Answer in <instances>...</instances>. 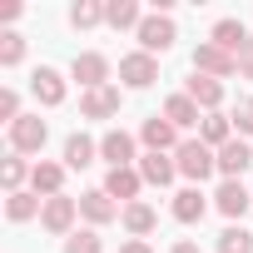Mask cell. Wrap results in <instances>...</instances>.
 Here are the masks:
<instances>
[{
	"mask_svg": "<svg viewBox=\"0 0 253 253\" xmlns=\"http://www.w3.org/2000/svg\"><path fill=\"white\" fill-rule=\"evenodd\" d=\"M169 209H174V218H179V223H199V218L209 213V199H204V189H199V184H189V189H179V194H174V204H169Z\"/></svg>",
	"mask_w": 253,
	"mask_h": 253,
	"instance_id": "cell-21",
	"label": "cell"
},
{
	"mask_svg": "<svg viewBox=\"0 0 253 253\" xmlns=\"http://www.w3.org/2000/svg\"><path fill=\"white\" fill-rule=\"evenodd\" d=\"M233 134H253V94L238 99V109H233Z\"/></svg>",
	"mask_w": 253,
	"mask_h": 253,
	"instance_id": "cell-32",
	"label": "cell"
},
{
	"mask_svg": "<svg viewBox=\"0 0 253 253\" xmlns=\"http://www.w3.org/2000/svg\"><path fill=\"white\" fill-rule=\"evenodd\" d=\"M139 144H144V154H174L184 139H179V129H174L164 114H149V119L139 124Z\"/></svg>",
	"mask_w": 253,
	"mask_h": 253,
	"instance_id": "cell-5",
	"label": "cell"
},
{
	"mask_svg": "<svg viewBox=\"0 0 253 253\" xmlns=\"http://www.w3.org/2000/svg\"><path fill=\"white\" fill-rule=\"evenodd\" d=\"M174 164H179V174L194 179V184H204L209 174H218V154H213L204 139H184V144L174 149Z\"/></svg>",
	"mask_w": 253,
	"mask_h": 253,
	"instance_id": "cell-1",
	"label": "cell"
},
{
	"mask_svg": "<svg viewBox=\"0 0 253 253\" xmlns=\"http://www.w3.org/2000/svg\"><path fill=\"white\" fill-rule=\"evenodd\" d=\"M70 75L80 80V89H99V84H109V60L99 50H84V55H75Z\"/></svg>",
	"mask_w": 253,
	"mask_h": 253,
	"instance_id": "cell-10",
	"label": "cell"
},
{
	"mask_svg": "<svg viewBox=\"0 0 253 253\" xmlns=\"http://www.w3.org/2000/svg\"><path fill=\"white\" fill-rule=\"evenodd\" d=\"M218 253H253V233H248L243 223H228V228L218 233Z\"/></svg>",
	"mask_w": 253,
	"mask_h": 253,
	"instance_id": "cell-29",
	"label": "cell"
},
{
	"mask_svg": "<svg viewBox=\"0 0 253 253\" xmlns=\"http://www.w3.org/2000/svg\"><path fill=\"white\" fill-rule=\"evenodd\" d=\"M119 223H124V233L129 238H144V233H154V223H159V213L139 199V204H124V213H119Z\"/></svg>",
	"mask_w": 253,
	"mask_h": 253,
	"instance_id": "cell-22",
	"label": "cell"
},
{
	"mask_svg": "<svg viewBox=\"0 0 253 253\" xmlns=\"http://www.w3.org/2000/svg\"><path fill=\"white\" fill-rule=\"evenodd\" d=\"M65 253H104V238H99V228H75V233L65 238Z\"/></svg>",
	"mask_w": 253,
	"mask_h": 253,
	"instance_id": "cell-30",
	"label": "cell"
},
{
	"mask_svg": "<svg viewBox=\"0 0 253 253\" xmlns=\"http://www.w3.org/2000/svg\"><path fill=\"white\" fill-rule=\"evenodd\" d=\"M119 253H154L144 238H129V243H119Z\"/></svg>",
	"mask_w": 253,
	"mask_h": 253,
	"instance_id": "cell-35",
	"label": "cell"
},
{
	"mask_svg": "<svg viewBox=\"0 0 253 253\" xmlns=\"http://www.w3.org/2000/svg\"><path fill=\"white\" fill-rule=\"evenodd\" d=\"M139 189H144V179H139V169H109L104 174V194L124 209V204H139Z\"/></svg>",
	"mask_w": 253,
	"mask_h": 253,
	"instance_id": "cell-13",
	"label": "cell"
},
{
	"mask_svg": "<svg viewBox=\"0 0 253 253\" xmlns=\"http://www.w3.org/2000/svg\"><path fill=\"white\" fill-rule=\"evenodd\" d=\"M164 119L174 124V129H194V124H204V114H199V104L189 94H169L164 99Z\"/></svg>",
	"mask_w": 253,
	"mask_h": 253,
	"instance_id": "cell-23",
	"label": "cell"
},
{
	"mask_svg": "<svg viewBox=\"0 0 253 253\" xmlns=\"http://www.w3.org/2000/svg\"><path fill=\"white\" fill-rule=\"evenodd\" d=\"M45 139H50V124H45L40 114H20V119L10 124V154H40Z\"/></svg>",
	"mask_w": 253,
	"mask_h": 253,
	"instance_id": "cell-4",
	"label": "cell"
},
{
	"mask_svg": "<svg viewBox=\"0 0 253 253\" xmlns=\"http://www.w3.org/2000/svg\"><path fill=\"white\" fill-rule=\"evenodd\" d=\"M0 119H5V129L20 119V94L15 89H0Z\"/></svg>",
	"mask_w": 253,
	"mask_h": 253,
	"instance_id": "cell-33",
	"label": "cell"
},
{
	"mask_svg": "<svg viewBox=\"0 0 253 253\" xmlns=\"http://www.w3.org/2000/svg\"><path fill=\"white\" fill-rule=\"evenodd\" d=\"M124 209L104 194V189H89V194H80V218L89 223V228H104V223H114Z\"/></svg>",
	"mask_w": 253,
	"mask_h": 253,
	"instance_id": "cell-9",
	"label": "cell"
},
{
	"mask_svg": "<svg viewBox=\"0 0 253 253\" xmlns=\"http://www.w3.org/2000/svg\"><path fill=\"white\" fill-rule=\"evenodd\" d=\"M94 154H99V144H94L89 134H70V139H65V169H89Z\"/></svg>",
	"mask_w": 253,
	"mask_h": 253,
	"instance_id": "cell-26",
	"label": "cell"
},
{
	"mask_svg": "<svg viewBox=\"0 0 253 253\" xmlns=\"http://www.w3.org/2000/svg\"><path fill=\"white\" fill-rule=\"evenodd\" d=\"M99 159L109 169H134V134H124V129H109L99 139Z\"/></svg>",
	"mask_w": 253,
	"mask_h": 253,
	"instance_id": "cell-12",
	"label": "cell"
},
{
	"mask_svg": "<svg viewBox=\"0 0 253 253\" xmlns=\"http://www.w3.org/2000/svg\"><path fill=\"white\" fill-rule=\"evenodd\" d=\"M184 94L204 109V114H213L218 104H223V80H209V75H194L189 84H184Z\"/></svg>",
	"mask_w": 253,
	"mask_h": 253,
	"instance_id": "cell-19",
	"label": "cell"
},
{
	"mask_svg": "<svg viewBox=\"0 0 253 253\" xmlns=\"http://www.w3.org/2000/svg\"><path fill=\"white\" fill-rule=\"evenodd\" d=\"M209 40H213L218 50H228V55L238 60V50L248 45V30H243V20H213V30H209Z\"/></svg>",
	"mask_w": 253,
	"mask_h": 253,
	"instance_id": "cell-24",
	"label": "cell"
},
{
	"mask_svg": "<svg viewBox=\"0 0 253 253\" xmlns=\"http://www.w3.org/2000/svg\"><path fill=\"white\" fill-rule=\"evenodd\" d=\"M248 169H253V149H248L243 139H228V144L218 149V174H223V179H243Z\"/></svg>",
	"mask_w": 253,
	"mask_h": 253,
	"instance_id": "cell-16",
	"label": "cell"
},
{
	"mask_svg": "<svg viewBox=\"0 0 253 253\" xmlns=\"http://www.w3.org/2000/svg\"><path fill=\"white\" fill-rule=\"evenodd\" d=\"M20 60H25V35H20V30H5V35H0V65L10 70V65H20Z\"/></svg>",
	"mask_w": 253,
	"mask_h": 253,
	"instance_id": "cell-31",
	"label": "cell"
},
{
	"mask_svg": "<svg viewBox=\"0 0 253 253\" xmlns=\"http://www.w3.org/2000/svg\"><path fill=\"white\" fill-rule=\"evenodd\" d=\"M30 94H35V99H40L45 109H60L70 89H65V75H60V70H50V65H40V70L30 75Z\"/></svg>",
	"mask_w": 253,
	"mask_h": 253,
	"instance_id": "cell-8",
	"label": "cell"
},
{
	"mask_svg": "<svg viewBox=\"0 0 253 253\" xmlns=\"http://www.w3.org/2000/svg\"><path fill=\"white\" fill-rule=\"evenodd\" d=\"M238 75H243V80H253V35H248V45L238 50Z\"/></svg>",
	"mask_w": 253,
	"mask_h": 253,
	"instance_id": "cell-34",
	"label": "cell"
},
{
	"mask_svg": "<svg viewBox=\"0 0 253 253\" xmlns=\"http://www.w3.org/2000/svg\"><path fill=\"white\" fill-rule=\"evenodd\" d=\"M80 114H84V119H114V114H119V89H114V84L84 89V94H80Z\"/></svg>",
	"mask_w": 253,
	"mask_h": 253,
	"instance_id": "cell-14",
	"label": "cell"
},
{
	"mask_svg": "<svg viewBox=\"0 0 253 253\" xmlns=\"http://www.w3.org/2000/svg\"><path fill=\"white\" fill-rule=\"evenodd\" d=\"M213 209H218L223 218H243V213L253 209V194H248L238 179H223V184L213 189Z\"/></svg>",
	"mask_w": 253,
	"mask_h": 253,
	"instance_id": "cell-11",
	"label": "cell"
},
{
	"mask_svg": "<svg viewBox=\"0 0 253 253\" xmlns=\"http://www.w3.org/2000/svg\"><path fill=\"white\" fill-rule=\"evenodd\" d=\"M119 80L129 84V89H149L159 80V60L144 55V50H129V55H119Z\"/></svg>",
	"mask_w": 253,
	"mask_h": 253,
	"instance_id": "cell-6",
	"label": "cell"
},
{
	"mask_svg": "<svg viewBox=\"0 0 253 253\" xmlns=\"http://www.w3.org/2000/svg\"><path fill=\"white\" fill-rule=\"evenodd\" d=\"M139 35V50L144 55H164V50H174V40H179V25H174V15H144V25L134 30Z\"/></svg>",
	"mask_w": 253,
	"mask_h": 253,
	"instance_id": "cell-2",
	"label": "cell"
},
{
	"mask_svg": "<svg viewBox=\"0 0 253 253\" xmlns=\"http://www.w3.org/2000/svg\"><path fill=\"white\" fill-rule=\"evenodd\" d=\"M30 174H35V164H25V154H10L5 164H0V179H5V194H20Z\"/></svg>",
	"mask_w": 253,
	"mask_h": 253,
	"instance_id": "cell-28",
	"label": "cell"
},
{
	"mask_svg": "<svg viewBox=\"0 0 253 253\" xmlns=\"http://www.w3.org/2000/svg\"><path fill=\"white\" fill-rule=\"evenodd\" d=\"M199 139H204V144H209V149L218 154V149H223L228 139H238V134H233V114H223V109L204 114V124H199Z\"/></svg>",
	"mask_w": 253,
	"mask_h": 253,
	"instance_id": "cell-17",
	"label": "cell"
},
{
	"mask_svg": "<svg viewBox=\"0 0 253 253\" xmlns=\"http://www.w3.org/2000/svg\"><path fill=\"white\" fill-rule=\"evenodd\" d=\"M75 218H80V199H70V194H55L40 209V228L55 233V238H70L75 233Z\"/></svg>",
	"mask_w": 253,
	"mask_h": 253,
	"instance_id": "cell-3",
	"label": "cell"
},
{
	"mask_svg": "<svg viewBox=\"0 0 253 253\" xmlns=\"http://www.w3.org/2000/svg\"><path fill=\"white\" fill-rule=\"evenodd\" d=\"M194 75H209V80H228V75H238V60H233L228 50H218L213 40H204V45L194 50Z\"/></svg>",
	"mask_w": 253,
	"mask_h": 253,
	"instance_id": "cell-7",
	"label": "cell"
},
{
	"mask_svg": "<svg viewBox=\"0 0 253 253\" xmlns=\"http://www.w3.org/2000/svg\"><path fill=\"white\" fill-rule=\"evenodd\" d=\"M40 209H45V199L30 194V189L5 194V218H10V223H30V218H40Z\"/></svg>",
	"mask_w": 253,
	"mask_h": 253,
	"instance_id": "cell-25",
	"label": "cell"
},
{
	"mask_svg": "<svg viewBox=\"0 0 253 253\" xmlns=\"http://www.w3.org/2000/svg\"><path fill=\"white\" fill-rule=\"evenodd\" d=\"M70 25H75V30L104 25V0H75V5H70Z\"/></svg>",
	"mask_w": 253,
	"mask_h": 253,
	"instance_id": "cell-27",
	"label": "cell"
},
{
	"mask_svg": "<svg viewBox=\"0 0 253 253\" xmlns=\"http://www.w3.org/2000/svg\"><path fill=\"white\" fill-rule=\"evenodd\" d=\"M30 194H40V199H55V194H65V164H50V159H40V164H35V174H30Z\"/></svg>",
	"mask_w": 253,
	"mask_h": 253,
	"instance_id": "cell-20",
	"label": "cell"
},
{
	"mask_svg": "<svg viewBox=\"0 0 253 253\" xmlns=\"http://www.w3.org/2000/svg\"><path fill=\"white\" fill-rule=\"evenodd\" d=\"M104 25L109 30H139L144 25L139 0H104Z\"/></svg>",
	"mask_w": 253,
	"mask_h": 253,
	"instance_id": "cell-18",
	"label": "cell"
},
{
	"mask_svg": "<svg viewBox=\"0 0 253 253\" xmlns=\"http://www.w3.org/2000/svg\"><path fill=\"white\" fill-rule=\"evenodd\" d=\"M139 179L144 184H154V189H164V184H174L179 179V164H174V154H139Z\"/></svg>",
	"mask_w": 253,
	"mask_h": 253,
	"instance_id": "cell-15",
	"label": "cell"
},
{
	"mask_svg": "<svg viewBox=\"0 0 253 253\" xmlns=\"http://www.w3.org/2000/svg\"><path fill=\"white\" fill-rule=\"evenodd\" d=\"M169 253H199V243H189V238H179V243H174Z\"/></svg>",
	"mask_w": 253,
	"mask_h": 253,
	"instance_id": "cell-36",
	"label": "cell"
}]
</instances>
